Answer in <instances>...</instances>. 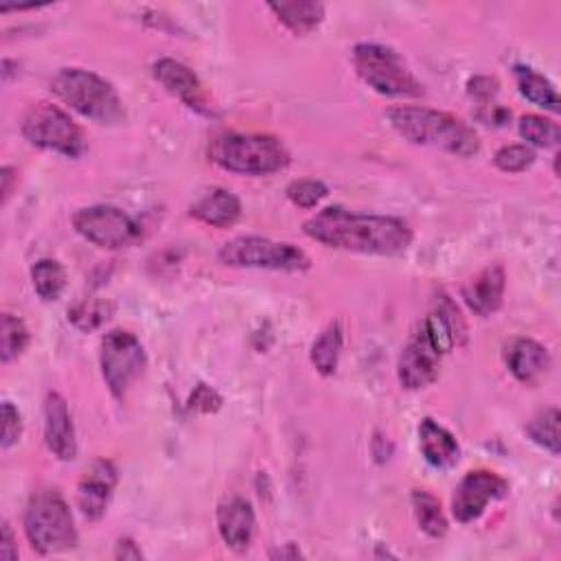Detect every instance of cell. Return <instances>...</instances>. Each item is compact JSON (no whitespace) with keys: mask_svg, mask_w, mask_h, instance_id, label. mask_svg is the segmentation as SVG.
Wrapping results in <instances>:
<instances>
[{"mask_svg":"<svg viewBox=\"0 0 561 561\" xmlns=\"http://www.w3.org/2000/svg\"><path fill=\"white\" fill-rule=\"evenodd\" d=\"M26 346H28L26 324L13 313H2V318H0V359H2V364H9L15 357H20Z\"/></svg>","mask_w":561,"mask_h":561,"instance_id":"27","label":"cell"},{"mask_svg":"<svg viewBox=\"0 0 561 561\" xmlns=\"http://www.w3.org/2000/svg\"><path fill=\"white\" fill-rule=\"evenodd\" d=\"M24 533L33 550L55 554L77 546V528L72 513L59 491L46 489L31 497L24 511Z\"/></svg>","mask_w":561,"mask_h":561,"instance_id":"5","label":"cell"},{"mask_svg":"<svg viewBox=\"0 0 561 561\" xmlns=\"http://www.w3.org/2000/svg\"><path fill=\"white\" fill-rule=\"evenodd\" d=\"M309 239L359 254H399L412 243V228L399 217L351 213L342 206H329L302 224Z\"/></svg>","mask_w":561,"mask_h":561,"instance_id":"1","label":"cell"},{"mask_svg":"<svg viewBox=\"0 0 561 561\" xmlns=\"http://www.w3.org/2000/svg\"><path fill=\"white\" fill-rule=\"evenodd\" d=\"M440 353L430 344L423 331H419L401 351L397 364V377L403 388L419 390L430 386L438 377Z\"/></svg>","mask_w":561,"mask_h":561,"instance_id":"12","label":"cell"},{"mask_svg":"<svg viewBox=\"0 0 561 561\" xmlns=\"http://www.w3.org/2000/svg\"><path fill=\"white\" fill-rule=\"evenodd\" d=\"M22 436V414L11 401H2V449L15 445Z\"/></svg>","mask_w":561,"mask_h":561,"instance_id":"32","label":"cell"},{"mask_svg":"<svg viewBox=\"0 0 561 561\" xmlns=\"http://www.w3.org/2000/svg\"><path fill=\"white\" fill-rule=\"evenodd\" d=\"M18 180L15 169L13 167H2L0 169V191H2V202L7 204L11 193H13V182Z\"/></svg>","mask_w":561,"mask_h":561,"instance_id":"37","label":"cell"},{"mask_svg":"<svg viewBox=\"0 0 561 561\" xmlns=\"http://www.w3.org/2000/svg\"><path fill=\"white\" fill-rule=\"evenodd\" d=\"M114 557H116V559H123V561H125V559H142V552H140V548L134 543V539L123 537V539L116 541Z\"/></svg>","mask_w":561,"mask_h":561,"instance_id":"36","label":"cell"},{"mask_svg":"<svg viewBox=\"0 0 561 561\" xmlns=\"http://www.w3.org/2000/svg\"><path fill=\"white\" fill-rule=\"evenodd\" d=\"M353 66L359 79L383 96H419L423 85L412 75L405 59L386 44L362 42L353 46Z\"/></svg>","mask_w":561,"mask_h":561,"instance_id":"6","label":"cell"},{"mask_svg":"<svg viewBox=\"0 0 561 561\" xmlns=\"http://www.w3.org/2000/svg\"><path fill=\"white\" fill-rule=\"evenodd\" d=\"M153 77L156 81L173 96H178L186 107L208 114V96L204 92V85L199 83L197 75L184 66L182 61H175L171 57H160L153 61Z\"/></svg>","mask_w":561,"mask_h":561,"instance_id":"14","label":"cell"},{"mask_svg":"<svg viewBox=\"0 0 561 561\" xmlns=\"http://www.w3.org/2000/svg\"><path fill=\"white\" fill-rule=\"evenodd\" d=\"M287 197L294 206L298 208H316L329 193L327 184L320 182V180H313V178H300V180H294L287 184Z\"/></svg>","mask_w":561,"mask_h":561,"instance_id":"30","label":"cell"},{"mask_svg":"<svg viewBox=\"0 0 561 561\" xmlns=\"http://www.w3.org/2000/svg\"><path fill=\"white\" fill-rule=\"evenodd\" d=\"M116 480H118L116 467L105 458L94 460L85 469L77 486V506L85 519L96 522L103 517L107 502L112 497V491L116 486Z\"/></svg>","mask_w":561,"mask_h":561,"instance_id":"13","label":"cell"},{"mask_svg":"<svg viewBox=\"0 0 561 561\" xmlns=\"http://www.w3.org/2000/svg\"><path fill=\"white\" fill-rule=\"evenodd\" d=\"M208 158L224 171L241 175H270L289 164L285 145L267 134H221L208 145Z\"/></svg>","mask_w":561,"mask_h":561,"instance_id":"4","label":"cell"},{"mask_svg":"<svg viewBox=\"0 0 561 561\" xmlns=\"http://www.w3.org/2000/svg\"><path fill=\"white\" fill-rule=\"evenodd\" d=\"M44 440L50 454L59 460H72L77 456L72 416L59 392H48L44 401Z\"/></svg>","mask_w":561,"mask_h":561,"instance_id":"15","label":"cell"},{"mask_svg":"<svg viewBox=\"0 0 561 561\" xmlns=\"http://www.w3.org/2000/svg\"><path fill=\"white\" fill-rule=\"evenodd\" d=\"M533 162H535V151L528 145H504L493 156V164L504 173H522Z\"/></svg>","mask_w":561,"mask_h":561,"instance_id":"31","label":"cell"},{"mask_svg":"<svg viewBox=\"0 0 561 561\" xmlns=\"http://www.w3.org/2000/svg\"><path fill=\"white\" fill-rule=\"evenodd\" d=\"M191 215L206 226L228 228L241 217V202L228 188H210L206 191L193 206Z\"/></svg>","mask_w":561,"mask_h":561,"instance_id":"20","label":"cell"},{"mask_svg":"<svg viewBox=\"0 0 561 561\" xmlns=\"http://www.w3.org/2000/svg\"><path fill=\"white\" fill-rule=\"evenodd\" d=\"M419 449L425 462L436 469H449L460 458V447L454 434L430 416L419 423Z\"/></svg>","mask_w":561,"mask_h":561,"instance_id":"18","label":"cell"},{"mask_svg":"<svg viewBox=\"0 0 561 561\" xmlns=\"http://www.w3.org/2000/svg\"><path fill=\"white\" fill-rule=\"evenodd\" d=\"M72 226L85 241L105 250L129 248L140 239V226L125 210L107 204L79 208Z\"/></svg>","mask_w":561,"mask_h":561,"instance_id":"10","label":"cell"},{"mask_svg":"<svg viewBox=\"0 0 561 561\" xmlns=\"http://www.w3.org/2000/svg\"><path fill=\"white\" fill-rule=\"evenodd\" d=\"M412 511H414L419 528L425 535L438 539L447 533V519L443 515L440 502L430 491H425V489L412 491Z\"/></svg>","mask_w":561,"mask_h":561,"instance_id":"24","label":"cell"},{"mask_svg":"<svg viewBox=\"0 0 561 561\" xmlns=\"http://www.w3.org/2000/svg\"><path fill=\"white\" fill-rule=\"evenodd\" d=\"M0 559L2 561H15L18 559V546L11 533V526L4 522L2 524V539H0Z\"/></svg>","mask_w":561,"mask_h":561,"instance_id":"35","label":"cell"},{"mask_svg":"<svg viewBox=\"0 0 561 561\" xmlns=\"http://www.w3.org/2000/svg\"><path fill=\"white\" fill-rule=\"evenodd\" d=\"M513 75H515L517 90L526 101H530L533 105L548 110V112L559 110V94L550 79H546L543 75H539L537 70H533L528 66H515Z\"/></svg>","mask_w":561,"mask_h":561,"instance_id":"22","label":"cell"},{"mask_svg":"<svg viewBox=\"0 0 561 561\" xmlns=\"http://www.w3.org/2000/svg\"><path fill=\"white\" fill-rule=\"evenodd\" d=\"M219 261L228 267L278 272H302L309 267V256L298 245L267 237H234L221 245Z\"/></svg>","mask_w":561,"mask_h":561,"instance_id":"8","label":"cell"},{"mask_svg":"<svg viewBox=\"0 0 561 561\" xmlns=\"http://www.w3.org/2000/svg\"><path fill=\"white\" fill-rule=\"evenodd\" d=\"M270 557H272V559H298V557H300V550H298L294 543H285L283 548L272 550Z\"/></svg>","mask_w":561,"mask_h":561,"instance_id":"38","label":"cell"},{"mask_svg":"<svg viewBox=\"0 0 561 561\" xmlns=\"http://www.w3.org/2000/svg\"><path fill=\"white\" fill-rule=\"evenodd\" d=\"M506 493H508V482L495 471H486V469L469 471L454 489L451 515L456 517V522L469 524L486 511L489 502H495Z\"/></svg>","mask_w":561,"mask_h":561,"instance_id":"11","label":"cell"},{"mask_svg":"<svg viewBox=\"0 0 561 561\" xmlns=\"http://www.w3.org/2000/svg\"><path fill=\"white\" fill-rule=\"evenodd\" d=\"M219 405H221V397L217 394L215 388H210V386H206V383H199V386L193 390L191 399H188V408H191V410H197V412H204V414L219 410Z\"/></svg>","mask_w":561,"mask_h":561,"instance_id":"33","label":"cell"},{"mask_svg":"<svg viewBox=\"0 0 561 561\" xmlns=\"http://www.w3.org/2000/svg\"><path fill=\"white\" fill-rule=\"evenodd\" d=\"M559 421L561 414L557 408H546L543 412L535 414L528 425H526V434L530 436V440L535 445H539L541 449L550 451L552 456H559Z\"/></svg>","mask_w":561,"mask_h":561,"instance_id":"26","label":"cell"},{"mask_svg":"<svg viewBox=\"0 0 561 561\" xmlns=\"http://www.w3.org/2000/svg\"><path fill=\"white\" fill-rule=\"evenodd\" d=\"M519 136L535 147H557L559 145V125L539 114H526L519 118Z\"/></svg>","mask_w":561,"mask_h":561,"instance_id":"28","label":"cell"},{"mask_svg":"<svg viewBox=\"0 0 561 561\" xmlns=\"http://www.w3.org/2000/svg\"><path fill=\"white\" fill-rule=\"evenodd\" d=\"M504 285H506L504 267L493 263L480 270L473 278H469V283L462 287V298L473 313L489 316L502 307Z\"/></svg>","mask_w":561,"mask_h":561,"instance_id":"17","label":"cell"},{"mask_svg":"<svg viewBox=\"0 0 561 561\" xmlns=\"http://www.w3.org/2000/svg\"><path fill=\"white\" fill-rule=\"evenodd\" d=\"M340 353H342V327H340V322H331L327 329H322V333L311 344L309 357H311V364L316 366V370L320 375L329 377L337 368Z\"/></svg>","mask_w":561,"mask_h":561,"instance_id":"23","label":"cell"},{"mask_svg":"<svg viewBox=\"0 0 561 561\" xmlns=\"http://www.w3.org/2000/svg\"><path fill=\"white\" fill-rule=\"evenodd\" d=\"M506 364L519 383L533 386L546 375V370L550 366V355H548L546 346L539 344L537 340L519 337L508 346Z\"/></svg>","mask_w":561,"mask_h":561,"instance_id":"19","label":"cell"},{"mask_svg":"<svg viewBox=\"0 0 561 561\" xmlns=\"http://www.w3.org/2000/svg\"><path fill=\"white\" fill-rule=\"evenodd\" d=\"M20 129L31 145L66 158H79L85 151V138L79 125L70 114L48 101L31 103L22 114Z\"/></svg>","mask_w":561,"mask_h":561,"instance_id":"7","label":"cell"},{"mask_svg":"<svg viewBox=\"0 0 561 561\" xmlns=\"http://www.w3.org/2000/svg\"><path fill=\"white\" fill-rule=\"evenodd\" d=\"M390 127L408 142L443 149L447 153L469 158L480 151L478 134L458 116L419 107V105H397L388 110Z\"/></svg>","mask_w":561,"mask_h":561,"instance_id":"2","label":"cell"},{"mask_svg":"<svg viewBox=\"0 0 561 561\" xmlns=\"http://www.w3.org/2000/svg\"><path fill=\"white\" fill-rule=\"evenodd\" d=\"M101 373L114 399H123L131 383L145 373L147 355L140 340L123 329H114L101 340Z\"/></svg>","mask_w":561,"mask_h":561,"instance_id":"9","label":"cell"},{"mask_svg":"<svg viewBox=\"0 0 561 561\" xmlns=\"http://www.w3.org/2000/svg\"><path fill=\"white\" fill-rule=\"evenodd\" d=\"M110 311H112V305L105 302V300H94V298H85L81 300L79 305H75L70 311H68V318L72 320V324L81 331H92L96 327H101L107 318H110Z\"/></svg>","mask_w":561,"mask_h":561,"instance_id":"29","label":"cell"},{"mask_svg":"<svg viewBox=\"0 0 561 561\" xmlns=\"http://www.w3.org/2000/svg\"><path fill=\"white\" fill-rule=\"evenodd\" d=\"M497 85H500L497 79L478 75V77H473V79L467 81V92H469V96H473L476 101L489 103V101L497 94Z\"/></svg>","mask_w":561,"mask_h":561,"instance_id":"34","label":"cell"},{"mask_svg":"<svg viewBox=\"0 0 561 561\" xmlns=\"http://www.w3.org/2000/svg\"><path fill=\"white\" fill-rule=\"evenodd\" d=\"M50 90L70 110L99 125H116L125 118L123 101L114 85L92 70L61 68L53 77Z\"/></svg>","mask_w":561,"mask_h":561,"instance_id":"3","label":"cell"},{"mask_svg":"<svg viewBox=\"0 0 561 561\" xmlns=\"http://www.w3.org/2000/svg\"><path fill=\"white\" fill-rule=\"evenodd\" d=\"M31 283L35 294L50 302L57 300L66 287V272L61 267L59 261L55 259H39L37 263H33L31 267Z\"/></svg>","mask_w":561,"mask_h":561,"instance_id":"25","label":"cell"},{"mask_svg":"<svg viewBox=\"0 0 561 561\" xmlns=\"http://www.w3.org/2000/svg\"><path fill=\"white\" fill-rule=\"evenodd\" d=\"M254 526H256V517H254V508L245 497H230L226 500L219 511H217V530L221 541L241 552L252 543L254 537Z\"/></svg>","mask_w":561,"mask_h":561,"instance_id":"16","label":"cell"},{"mask_svg":"<svg viewBox=\"0 0 561 561\" xmlns=\"http://www.w3.org/2000/svg\"><path fill=\"white\" fill-rule=\"evenodd\" d=\"M270 11L283 22L291 33L307 35L324 18V4L313 0H291V2H270Z\"/></svg>","mask_w":561,"mask_h":561,"instance_id":"21","label":"cell"}]
</instances>
